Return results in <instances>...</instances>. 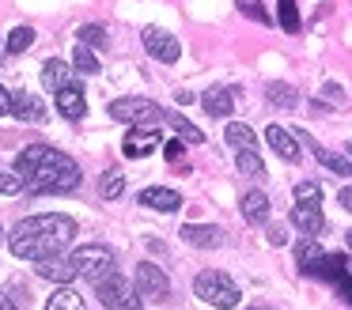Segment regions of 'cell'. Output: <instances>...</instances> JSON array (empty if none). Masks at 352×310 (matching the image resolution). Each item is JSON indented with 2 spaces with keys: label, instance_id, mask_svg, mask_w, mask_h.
Returning <instances> with one entry per match:
<instances>
[{
  "label": "cell",
  "instance_id": "22",
  "mask_svg": "<svg viewBox=\"0 0 352 310\" xmlns=\"http://www.w3.org/2000/svg\"><path fill=\"white\" fill-rule=\"evenodd\" d=\"M322 257H326V250H322L318 242H314V234H307V239L296 246V261H299V269H303L307 276H311V272L318 269V261H322Z\"/></svg>",
  "mask_w": 352,
  "mask_h": 310
},
{
  "label": "cell",
  "instance_id": "29",
  "mask_svg": "<svg viewBox=\"0 0 352 310\" xmlns=\"http://www.w3.org/2000/svg\"><path fill=\"white\" fill-rule=\"evenodd\" d=\"M31 42H34V30L31 27H16L8 34V42H4V53H8V57H19V53H23Z\"/></svg>",
  "mask_w": 352,
  "mask_h": 310
},
{
  "label": "cell",
  "instance_id": "12",
  "mask_svg": "<svg viewBox=\"0 0 352 310\" xmlns=\"http://www.w3.org/2000/svg\"><path fill=\"white\" fill-rule=\"evenodd\" d=\"M12 118L42 125V121H46V102H42L38 95H31V91H16V95H12Z\"/></svg>",
  "mask_w": 352,
  "mask_h": 310
},
{
  "label": "cell",
  "instance_id": "24",
  "mask_svg": "<svg viewBox=\"0 0 352 310\" xmlns=\"http://www.w3.org/2000/svg\"><path fill=\"white\" fill-rule=\"evenodd\" d=\"M223 140H228L235 151H246V148H254V144H258V140H254V129L243 125V121H231V125L223 129Z\"/></svg>",
  "mask_w": 352,
  "mask_h": 310
},
{
  "label": "cell",
  "instance_id": "44",
  "mask_svg": "<svg viewBox=\"0 0 352 310\" xmlns=\"http://www.w3.org/2000/svg\"><path fill=\"white\" fill-rule=\"evenodd\" d=\"M344 242H349V250H352V231H349V234H344Z\"/></svg>",
  "mask_w": 352,
  "mask_h": 310
},
{
  "label": "cell",
  "instance_id": "40",
  "mask_svg": "<svg viewBox=\"0 0 352 310\" xmlns=\"http://www.w3.org/2000/svg\"><path fill=\"white\" fill-rule=\"evenodd\" d=\"M337 201H341V208H344V212H352V186H344L341 193H337Z\"/></svg>",
  "mask_w": 352,
  "mask_h": 310
},
{
  "label": "cell",
  "instance_id": "10",
  "mask_svg": "<svg viewBox=\"0 0 352 310\" xmlns=\"http://www.w3.org/2000/svg\"><path fill=\"white\" fill-rule=\"evenodd\" d=\"M34 265H38V276L42 280H54V284H72V280L80 276L76 261H72V257H65V254L42 257V261H34Z\"/></svg>",
  "mask_w": 352,
  "mask_h": 310
},
{
  "label": "cell",
  "instance_id": "39",
  "mask_svg": "<svg viewBox=\"0 0 352 310\" xmlns=\"http://www.w3.org/2000/svg\"><path fill=\"white\" fill-rule=\"evenodd\" d=\"M322 95H326L329 102H344V91L337 87V83H326V87H322Z\"/></svg>",
  "mask_w": 352,
  "mask_h": 310
},
{
  "label": "cell",
  "instance_id": "9",
  "mask_svg": "<svg viewBox=\"0 0 352 310\" xmlns=\"http://www.w3.org/2000/svg\"><path fill=\"white\" fill-rule=\"evenodd\" d=\"M140 42H144V49L152 53L155 60H163V65H175V60L182 57V45H178V38L167 34V30H160V27H144Z\"/></svg>",
  "mask_w": 352,
  "mask_h": 310
},
{
  "label": "cell",
  "instance_id": "4",
  "mask_svg": "<svg viewBox=\"0 0 352 310\" xmlns=\"http://www.w3.org/2000/svg\"><path fill=\"white\" fill-rule=\"evenodd\" d=\"M110 118L114 121H125V125H163L167 121V110L163 106H155L152 98H114L110 102Z\"/></svg>",
  "mask_w": 352,
  "mask_h": 310
},
{
  "label": "cell",
  "instance_id": "14",
  "mask_svg": "<svg viewBox=\"0 0 352 310\" xmlns=\"http://www.w3.org/2000/svg\"><path fill=\"white\" fill-rule=\"evenodd\" d=\"M292 223H296L303 234H322L326 231V216H322V208L314 201H296V208H292Z\"/></svg>",
  "mask_w": 352,
  "mask_h": 310
},
{
  "label": "cell",
  "instance_id": "32",
  "mask_svg": "<svg viewBox=\"0 0 352 310\" xmlns=\"http://www.w3.org/2000/svg\"><path fill=\"white\" fill-rule=\"evenodd\" d=\"M23 186H27V178L23 174H12V170H0V197H16V193H23Z\"/></svg>",
  "mask_w": 352,
  "mask_h": 310
},
{
  "label": "cell",
  "instance_id": "31",
  "mask_svg": "<svg viewBox=\"0 0 352 310\" xmlns=\"http://www.w3.org/2000/svg\"><path fill=\"white\" fill-rule=\"evenodd\" d=\"M72 68H76V72H84V76H95V72H99V57H95L87 45H80V49L72 53Z\"/></svg>",
  "mask_w": 352,
  "mask_h": 310
},
{
  "label": "cell",
  "instance_id": "33",
  "mask_svg": "<svg viewBox=\"0 0 352 310\" xmlns=\"http://www.w3.org/2000/svg\"><path fill=\"white\" fill-rule=\"evenodd\" d=\"M80 42H84V45H95V49H102V45H107V30H102L99 23H87V27H80Z\"/></svg>",
  "mask_w": 352,
  "mask_h": 310
},
{
  "label": "cell",
  "instance_id": "23",
  "mask_svg": "<svg viewBox=\"0 0 352 310\" xmlns=\"http://www.w3.org/2000/svg\"><path fill=\"white\" fill-rule=\"evenodd\" d=\"M344 265H349V257H344V254H326L311 276H322V280H329V284H337V280L344 276Z\"/></svg>",
  "mask_w": 352,
  "mask_h": 310
},
{
  "label": "cell",
  "instance_id": "21",
  "mask_svg": "<svg viewBox=\"0 0 352 310\" xmlns=\"http://www.w3.org/2000/svg\"><path fill=\"white\" fill-rule=\"evenodd\" d=\"M46 310H87L84 307V295L76 291L72 284H61L54 295L46 299Z\"/></svg>",
  "mask_w": 352,
  "mask_h": 310
},
{
  "label": "cell",
  "instance_id": "26",
  "mask_svg": "<svg viewBox=\"0 0 352 310\" xmlns=\"http://www.w3.org/2000/svg\"><path fill=\"white\" fill-rule=\"evenodd\" d=\"M276 19H280V27L288 30V34H299V30H303V23H299V8H296V0H280V4H276Z\"/></svg>",
  "mask_w": 352,
  "mask_h": 310
},
{
  "label": "cell",
  "instance_id": "46",
  "mask_svg": "<svg viewBox=\"0 0 352 310\" xmlns=\"http://www.w3.org/2000/svg\"><path fill=\"white\" fill-rule=\"evenodd\" d=\"M344 151H349V155H352V140H349V144H344Z\"/></svg>",
  "mask_w": 352,
  "mask_h": 310
},
{
  "label": "cell",
  "instance_id": "42",
  "mask_svg": "<svg viewBox=\"0 0 352 310\" xmlns=\"http://www.w3.org/2000/svg\"><path fill=\"white\" fill-rule=\"evenodd\" d=\"M175 102H178V106H190V102H193V91H182V87H178V91H175Z\"/></svg>",
  "mask_w": 352,
  "mask_h": 310
},
{
  "label": "cell",
  "instance_id": "13",
  "mask_svg": "<svg viewBox=\"0 0 352 310\" xmlns=\"http://www.w3.org/2000/svg\"><path fill=\"white\" fill-rule=\"evenodd\" d=\"M296 136H299V144H307V148L314 151V159H318L326 170H333L337 178H352V163H349L344 155H337V151H329V148H322V144H314L307 133H296Z\"/></svg>",
  "mask_w": 352,
  "mask_h": 310
},
{
  "label": "cell",
  "instance_id": "36",
  "mask_svg": "<svg viewBox=\"0 0 352 310\" xmlns=\"http://www.w3.org/2000/svg\"><path fill=\"white\" fill-rule=\"evenodd\" d=\"M182 136H178V140H167V144H163V155H167L170 159V163H178V159H182Z\"/></svg>",
  "mask_w": 352,
  "mask_h": 310
},
{
  "label": "cell",
  "instance_id": "43",
  "mask_svg": "<svg viewBox=\"0 0 352 310\" xmlns=\"http://www.w3.org/2000/svg\"><path fill=\"white\" fill-rule=\"evenodd\" d=\"M0 310H16V302H12V299H8V295H4V291H0Z\"/></svg>",
  "mask_w": 352,
  "mask_h": 310
},
{
  "label": "cell",
  "instance_id": "6",
  "mask_svg": "<svg viewBox=\"0 0 352 310\" xmlns=\"http://www.w3.org/2000/svg\"><path fill=\"white\" fill-rule=\"evenodd\" d=\"M72 261H76L80 276H87L91 284L107 280L110 272L118 269V265H114V250H110V246H102V242H91V246H80L76 254H72Z\"/></svg>",
  "mask_w": 352,
  "mask_h": 310
},
{
  "label": "cell",
  "instance_id": "28",
  "mask_svg": "<svg viewBox=\"0 0 352 310\" xmlns=\"http://www.w3.org/2000/svg\"><path fill=\"white\" fill-rule=\"evenodd\" d=\"M269 102L280 106V110H292V106L299 102V91L292 87V83H273V87H269Z\"/></svg>",
  "mask_w": 352,
  "mask_h": 310
},
{
  "label": "cell",
  "instance_id": "41",
  "mask_svg": "<svg viewBox=\"0 0 352 310\" xmlns=\"http://www.w3.org/2000/svg\"><path fill=\"white\" fill-rule=\"evenodd\" d=\"M4 113H12V95L0 87V118H4Z\"/></svg>",
  "mask_w": 352,
  "mask_h": 310
},
{
  "label": "cell",
  "instance_id": "16",
  "mask_svg": "<svg viewBox=\"0 0 352 310\" xmlns=\"http://www.w3.org/2000/svg\"><path fill=\"white\" fill-rule=\"evenodd\" d=\"M201 106H205L208 118H231V110H235V95H231L228 87H208L205 95H201Z\"/></svg>",
  "mask_w": 352,
  "mask_h": 310
},
{
  "label": "cell",
  "instance_id": "45",
  "mask_svg": "<svg viewBox=\"0 0 352 310\" xmlns=\"http://www.w3.org/2000/svg\"><path fill=\"white\" fill-rule=\"evenodd\" d=\"M250 310H273V307H261V302H258V307H250Z\"/></svg>",
  "mask_w": 352,
  "mask_h": 310
},
{
  "label": "cell",
  "instance_id": "30",
  "mask_svg": "<svg viewBox=\"0 0 352 310\" xmlns=\"http://www.w3.org/2000/svg\"><path fill=\"white\" fill-rule=\"evenodd\" d=\"M99 193L107 197V201H118V197L125 193V178L118 170H107V174H102V181H99Z\"/></svg>",
  "mask_w": 352,
  "mask_h": 310
},
{
  "label": "cell",
  "instance_id": "34",
  "mask_svg": "<svg viewBox=\"0 0 352 310\" xmlns=\"http://www.w3.org/2000/svg\"><path fill=\"white\" fill-rule=\"evenodd\" d=\"M296 201H314V204H318L322 201V186H318V181H299V186H296Z\"/></svg>",
  "mask_w": 352,
  "mask_h": 310
},
{
  "label": "cell",
  "instance_id": "25",
  "mask_svg": "<svg viewBox=\"0 0 352 310\" xmlns=\"http://www.w3.org/2000/svg\"><path fill=\"white\" fill-rule=\"evenodd\" d=\"M167 125L175 129V133L182 136L186 144H205V133H201L197 125H190V121H186L182 113H170V110H167Z\"/></svg>",
  "mask_w": 352,
  "mask_h": 310
},
{
  "label": "cell",
  "instance_id": "35",
  "mask_svg": "<svg viewBox=\"0 0 352 310\" xmlns=\"http://www.w3.org/2000/svg\"><path fill=\"white\" fill-rule=\"evenodd\" d=\"M239 12L250 15V19H258V23H269V12L258 4V0H239Z\"/></svg>",
  "mask_w": 352,
  "mask_h": 310
},
{
  "label": "cell",
  "instance_id": "1",
  "mask_svg": "<svg viewBox=\"0 0 352 310\" xmlns=\"http://www.w3.org/2000/svg\"><path fill=\"white\" fill-rule=\"evenodd\" d=\"M76 239V223L69 216H54V212H42V216H27L16 223V231L8 234V246L19 261H42V257L65 254V246Z\"/></svg>",
  "mask_w": 352,
  "mask_h": 310
},
{
  "label": "cell",
  "instance_id": "17",
  "mask_svg": "<svg viewBox=\"0 0 352 310\" xmlns=\"http://www.w3.org/2000/svg\"><path fill=\"white\" fill-rule=\"evenodd\" d=\"M182 239L197 250H216L223 242V231L220 227H205V223H186L182 227Z\"/></svg>",
  "mask_w": 352,
  "mask_h": 310
},
{
  "label": "cell",
  "instance_id": "20",
  "mask_svg": "<svg viewBox=\"0 0 352 310\" xmlns=\"http://www.w3.org/2000/svg\"><path fill=\"white\" fill-rule=\"evenodd\" d=\"M65 83H72V65H65L61 57L46 60V65H42V87H50V91L57 95Z\"/></svg>",
  "mask_w": 352,
  "mask_h": 310
},
{
  "label": "cell",
  "instance_id": "8",
  "mask_svg": "<svg viewBox=\"0 0 352 310\" xmlns=\"http://www.w3.org/2000/svg\"><path fill=\"white\" fill-rule=\"evenodd\" d=\"M155 148H163L160 125H129V133H125V140H122L125 155H129V159H144V155H152Z\"/></svg>",
  "mask_w": 352,
  "mask_h": 310
},
{
  "label": "cell",
  "instance_id": "3",
  "mask_svg": "<svg viewBox=\"0 0 352 310\" xmlns=\"http://www.w3.org/2000/svg\"><path fill=\"white\" fill-rule=\"evenodd\" d=\"M193 291H197V299H205L208 307H220V310H231V307H239V284L228 276V272H220V269H205V272H197V280H193Z\"/></svg>",
  "mask_w": 352,
  "mask_h": 310
},
{
  "label": "cell",
  "instance_id": "11",
  "mask_svg": "<svg viewBox=\"0 0 352 310\" xmlns=\"http://www.w3.org/2000/svg\"><path fill=\"white\" fill-rule=\"evenodd\" d=\"M57 113H61V118H69V121H80V118L87 113L84 87H80L76 80H72V83H65V87L57 91Z\"/></svg>",
  "mask_w": 352,
  "mask_h": 310
},
{
  "label": "cell",
  "instance_id": "7",
  "mask_svg": "<svg viewBox=\"0 0 352 310\" xmlns=\"http://www.w3.org/2000/svg\"><path fill=\"white\" fill-rule=\"evenodd\" d=\"M137 291H140V299H148V302H167L170 299L167 272L152 261H140L137 265Z\"/></svg>",
  "mask_w": 352,
  "mask_h": 310
},
{
  "label": "cell",
  "instance_id": "19",
  "mask_svg": "<svg viewBox=\"0 0 352 310\" xmlns=\"http://www.w3.org/2000/svg\"><path fill=\"white\" fill-rule=\"evenodd\" d=\"M243 216L246 223H269V197L261 193V189H250V193H243Z\"/></svg>",
  "mask_w": 352,
  "mask_h": 310
},
{
  "label": "cell",
  "instance_id": "18",
  "mask_svg": "<svg viewBox=\"0 0 352 310\" xmlns=\"http://www.w3.org/2000/svg\"><path fill=\"white\" fill-rule=\"evenodd\" d=\"M140 204H144V208H155V212H175V208H182V197H178V189L152 186V189L140 193Z\"/></svg>",
  "mask_w": 352,
  "mask_h": 310
},
{
  "label": "cell",
  "instance_id": "2",
  "mask_svg": "<svg viewBox=\"0 0 352 310\" xmlns=\"http://www.w3.org/2000/svg\"><path fill=\"white\" fill-rule=\"evenodd\" d=\"M16 170L27 178L31 193H72L80 186V166L72 155L50 148V144H31L16 155Z\"/></svg>",
  "mask_w": 352,
  "mask_h": 310
},
{
  "label": "cell",
  "instance_id": "5",
  "mask_svg": "<svg viewBox=\"0 0 352 310\" xmlns=\"http://www.w3.org/2000/svg\"><path fill=\"white\" fill-rule=\"evenodd\" d=\"M95 291H99V302L107 310H140V307H144L140 291L122 276V272H110L107 280H99V284H95Z\"/></svg>",
  "mask_w": 352,
  "mask_h": 310
},
{
  "label": "cell",
  "instance_id": "15",
  "mask_svg": "<svg viewBox=\"0 0 352 310\" xmlns=\"http://www.w3.org/2000/svg\"><path fill=\"white\" fill-rule=\"evenodd\" d=\"M265 140H269V148H273L280 159H288V163H296V159H299V136H292L288 129L269 125L265 129Z\"/></svg>",
  "mask_w": 352,
  "mask_h": 310
},
{
  "label": "cell",
  "instance_id": "37",
  "mask_svg": "<svg viewBox=\"0 0 352 310\" xmlns=\"http://www.w3.org/2000/svg\"><path fill=\"white\" fill-rule=\"evenodd\" d=\"M265 239L273 242V246H284V242H288V231H284L280 223H269V231H265Z\"/></svg>",
  "mask_w": 352,
  "mask_h": 310
},
{
  "label": "cell",
  "instance_id": "47",
  "mask_svg": "<svg viewBox=\"0 0 352 310\" xmlns=\"http://www.w3.org/2000/svg\"><path fill=\"white\" fill-rule=\"evenodd\" d=\"M4 239H8V234H4V227H0V242H4Z\"/></svg>",
  "mask_w": 352,
  "mask_h": 310
},
{
  "label": "cell",
  "instance_id": "38",
  "mask_svg": "<svg viewBox=\"0 0 352 310\" xmlns=\"http://www.w3.org/2000/svg\"><path fill=\"white\" fill-rule=\"evenodd\" d=\"M337 287H341V295H344V299H349V302H352V261H349V265H344V276H341V280H337Z\"/></svg>",
  "mask_w": 352,
  "mask_h": 310
},
{
  "label": "cell",
  "instance_id": "27",
  "mask_svg": "<svg viewBox=\"0 0 352 310\" xmlns=\"http://www.w3.org/2000/svg\"><path fill=\"white\" fill-rule=\"evenodd\" d=\"M235 163H239V170H243L246 178H265V163L258 159V151H254V148L239 151V155H235Z\"/></svg>",
  "mask_w": 352,
  "mask_h": 310
}]
</instances>
